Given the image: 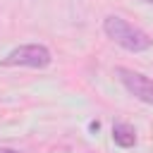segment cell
Here are the masks:
<instances>
[{
    "label": "cell",
    "mask_w": 153,
    "mask_h": 153,
    "mask_svg": "<svg viewBox=\"0 0 153 153\" xmlns=\"http://www.w3.org/2000/svg\"><path fill=\"white\" fill-rule=\"evenodd\" d=\"M103 31L108 33V38H112L117 45H122V48L129 50V53H141V50H148V48L153 45V38H151L146 31H141L139 26L124 22V19L117 17V14L105 17Z\"/></svg>",
    "instance_id": "obj_1"
},
{
    "label": "cell",
    "mask_w": 153,
    "mask_h": 153,
    "mask_svg": "<svg viewBox=\"0 0 153 153\" xmlns=\"http://www.w3.org/2000/svg\"><path fill=\"white\" fill-rule=\"evenodd\" d=\"M50 50L45 45H38V43H29V45H19L14 50L7 53L5 57V65H22V67H48L50 65Z\"/></svg>",
    "instance_id": "obj_2"
},
{
    "label": "cell",
    "mask_w": 153,
    "mask_h": 153,
    "mask_svg": "<svg viewBox=\"0 0 153 153\" xmlns=\"http://www.w3.org/2000/svg\"><path fill=\"white\" fill-rule=\"evenodd\" d=\"M115 74L120 76V81L124 84V88H127L134 98L153 105V79H148V76L141 74V72H134V69H129V67H117Z\"/></svg>",
    "instance_id": "obj_3"
},
{
    "label": "cell",
    "mask_w": 153,
    "mask_h": 153,
    "mask_svg": "<svg viewBox=\"0 0 153 153\" xmlns=\"http://www.w3.org/2000/svg\"><path fill=\"white\" fill-rule=\"evenodd\" d=\"M112 141H115L117 146H122V148H131V146L136 143V131H134V127L127 124V122H117V124L112 127Z\"/></svg>",
    "instance_id": "obj_4"
},
{
    "label": "cell",
    "mask_w": 153,
    "mask_h": 153,
    "mask_svg": "<svg viewBox=\"0 0 153 153\" xmlns=\"http://www.w3.org/2000/svg\"><path fill=\"white\" fill-rule=\"evenodd\" d=\"M0 153H14V151H10V148H0Z\"/></svg>",
    "instance_id": "obj_5"
},
{
    "label": "cell",
    "mask_w": 153,
    "mask_h": 153,
    "mask_svg": "<svg viewBox=\"0 0 153 153\" xmlns=\"http://www.w3.org/2000/svg\"><path fill=\"white\" fill-rule=\"evenodd\" d=\"M141 2H146V5H153V0H141Z\"/></svg>",
    "instance_id": "obj_6"
}]
</instances>
